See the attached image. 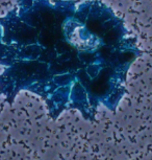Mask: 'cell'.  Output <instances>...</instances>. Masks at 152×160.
I'll return each instance as SVG.
<instances>
[{
    "label": "cell",
    "instance_id": "1",
    "mask_svg": "<svg viewBox=\"0 0 152 160\" xmlns=\"http://www.w3.org/2000/svg\"><path fill=\"white\" fill-rule=\"evenodd\" d=\"M35 22L0 46V94L13 104L20 91L46 102L50 115L77 109L89 117L113 110L125 92L136 41L109 8L95 1L44 0Z\"/></svg>",
    "mask_w": 152,
    "mask_h": 160
}]
</instances>
